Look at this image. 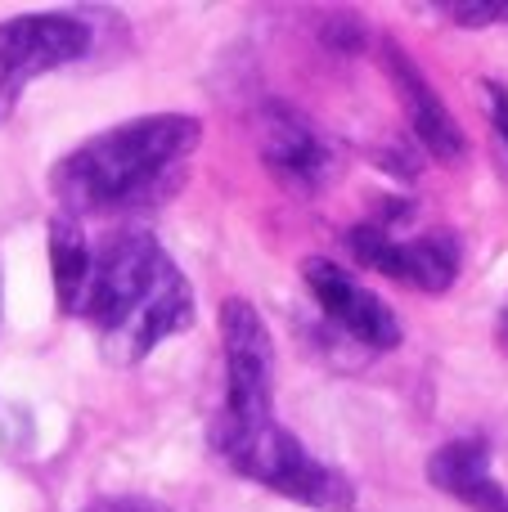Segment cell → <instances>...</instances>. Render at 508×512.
<instances>
[{"label": "cell", "mask_w": 508, "mask_h": 512, "mask_svg": "<svg viewBox=\"0 0 508 512\" xmlns=\"http://www.w3.org/2000/svg\"><path fill=\"white\" fill-rule=\"evenodd\" d=\"M77 315L90 324L108 364H140L158 342L194 324V288L153 234L122 230L90 248Z\"/></svg>", "instance_id": "1"}, {"label": "cell", "mask_w": 508, "mask_h": 512, "mask_svg": "<svg viewBox=\"0 0 508 512\" xmlns=\"http://www.w3.org/2000/svg\"><path fill=\"white\" fill-rule=\"evenodd\" d=\"M198 140H203L198 117H135V122H122L113 131H99L95 140L77 144L50 171V194L68 221L158 203L180 185Z\"/></svg>", "instance_id": "2"}, {"label": "cell", "mask_w": 508, "mask_h": 512, "mask_svg": "<svg viewBox=\"0 0 508 512\" xmlns=\"http://www.w3.org/2000/svg\"><path fill=\"white\" fill-rule=\"evenodd\" d=\"M212 454L234 468L239 477L257 481V486L275 490V495L306 504L315 512H351L356 508V490L338 468L320 463L288 427H279V418L257 427H207Z\"/></svg>", "instance_id": "3"}, {"label": "cell", "mask_w": 508, "mask_h": 512, "mask_svg": "<svg viewBox=\"0 0 508 512\" xmlns=\"http://www.w3.org/2000/svg\"><path fill=\"white\" fill-rule=\"evenodd\" d=\"M221 346H225V405L212 423L257 427L275 418V342L266 319L243 297L221 306Z\"/></svg>", "instance_id": "4"}, {"label": "cell", "mask_w": 508, "mask_h": 512, "mask_svg": "<svg viewBox=\"0 0 508 512\" xmlns=\"http://www.w3.org/2000/svg\"><path fill=\"white\" fill-rule=\"evenodd\" d=\"M90 23L77 14H18L0 23V126L14 117L23 90L54 68L86 59Z\"/></svg>", "instance_id": "5"}, {"label": "cell", "mask_w": 508, "mask_h": 512, "mask_svg": "<svg viewBox=\"0 0 508 512\" xmlns=\"http://www.w3.org/2000/svg\"><path fill=\"white\" fill-rule=\"evenodd\" d=\"M347 243L365 265H374L387 279H401L419 292H446L459 274L455 234H401L392 221H378L356 225L347 234Z\"/></svg>", "instance_id": "6"}, {"label": "cell", "mask_w": 508, "mask_h": 512, "mask_svg": "<svg viewBox=\"0 0 508 512\" xmlns=\"http://www.w3.org/2000/svg\"><path fill=\"white\" fill-rule=\"evenodd\" d=\"M302 279H306V288H311L315 306H320L333 324L347 328L360 346H369V351H392V346H401L405 328H401V319H396V310L387 306L374 288L351 279L342 265H333L329 256H306Z\"/></svg>", "instance_id": "7"}, {"label": "cell", "mask_w": 508, "mask_h": 512, "mask_svg": "<svg viewBox=\"0 0 508 512\" xmlns=\"http://www.w3.org/2000/svg\"><path fill=\"white\" fill-rule=\"evenodd\" d=\"M261 158L297 194H315L333 176V149L297 108L270 104L261 113Z\"/></svg>", "instance_id": "8"}, {"label": "cell", "mask_w": 508, "mask_h": 512, "mask_svg": "<svg viewBox=\"0 0 508 512\" xmlns=\"http://www.w3.org/2000/svg\"><path fill=\"white\" fill-rule=\"evenodd\" d=\"M428 481L437 490H446L450 499L468 504L473 512H508V490L495 481L491 472V450L477 436L441 445L428 459Z\"/></svg>", "instance_id": "9"}, {"label": "cell", "mask_w": 508, "mask_h": 512, "mask_svg": "<svg viewBox=\"0 0 508 512\" xmlns=\"http://www.w3.org/2000/svg\"><path fill=\"white\" fill-rule=\"evenodd\" d=\"M383 54H387V72H392L396 90H401L405 108H410L414 135H419V140L428 144V149L437 153L441 162H459L468 144H464V131H459V122L450 117V108L441 104V95L428 86V81H423V72L414 68L405 50H396V45H383Z\"/></svg>", "instance_id": "10"}, {"label": "cell", "mask_w": 508, "mask_h": 512, "mask_svg": "<svg viewBox=\"0 0 508 512\" xmlns=\"http://www.w3.org/2000/svg\"><path fill=\"white\" fill-rule=\"evenodd\" d=\"M50 270H54V297L63 315H77L81 288L90 279V243L81 234V221L54 216L50 221Z\"/></svg>", "instance_id": "11"}, {"label": "cell", "mask_w": 508, "mask_h": 512, "mask_svg": "<svg viewBox=\"0 0 508 512\" xmlns=\"http://www.w3.org/2000/svg\"><path fill=\"white\" fill-rule=\"evenodd\" d=\"M446 18L464 27H486V23H508V5H437Z\"/></svg>", "instance_id": "12"}, {"label": "cell", "mask_w": 508, "mask_h": 512, "mask_svg": "<svg viewBox=\"0 0 508 512\" xmlns=\"http://www.w3.org/2000/svg\"><path fill=\"white\" fill-rule=\"evenodd\" d=\"M81 512H171V508L149 495H108V499H95V504Z\"/></svg>", "instance_id": "13"}, {"label": "cell", "mask_w": 508, "mask_h": 512, "mask_svg": "<svg viewBox=\"0 0 508 512\" xmlns=\"http://www.w3.org/2000/svg\"><path fill=\"white\" fill-rule=\"evenodd\" d=\"M486 108H491V126H495V140H500L504 158H508V90L500 81H486Z\"/></svg>", "instance_id": "14"}, {"label": "cell", "mask_w": 508, "mask_h": 512, "mask_svg": "<svg viewBox=\"0 0 508 512\" xmlns=\"http://www.w3.org/2000/svg\"><path fill=\"white\" fill-rule=\"evenodd\" d=\"M0 301H5V279H0Z\"/></svg>", "instance_id": "15"}]
</instances>
